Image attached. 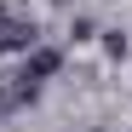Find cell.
<instances>
[{"mask_svg": "<svg viewBox=\"0 0 132 132\" xmlns=\"http://www.w3.org/2000/svg\"><path fill=\"white\" fill-rule=\"evenodd\" d=\"M57 69H63V52H57V46H40V40H35V46L23 52V69H17V80H29V86H46Z\"/></svg>", "mask_w": 132, "mask_h": 132, "instance_id": "cell-1", "label": "cell"}, {"mask_svg": "<svg viewBox=\"0 0 132 132\" xmlns=\"http://www.w3.org/2000/svg\"><path fill=\"white\" fill-rule=\"evenodd\" d=\"M35 23H0V57H6V52H29L35 46Z\"/></svg>", "mask_w": 132, "mask_h": 132, "instance_id": "cell-2", "label": "cell"}, {"mask_svg": "<svg viewBox=\"0 0 132 132\" xmlns=\"http://www.w3.org/2000/svg\"><path fill=\"white\" fill-rule=\"evenodd\" d=\"M98 46H103V57H109V63H121V57L132 52V40H126L121 29H98Z\"/></svg>", "mask_w": 132, "mask_h": 132, "instance_id": "cell-3", "label": "cell"}, {"mask_svg": "<svg viewBox=\"0 0 132 132\" xmlns=\"http://www.w3.org/2000/svg\"><path fill=\"white\" fill-rule=\"evenodd\" d=\"M69 40H75V46H80V40H98V23H92V17H69Z\"/></svg>", "mask_w": 132, "mask_h": 132, "instance_id": "cell-4", "label": "cell"}]
</instances>
